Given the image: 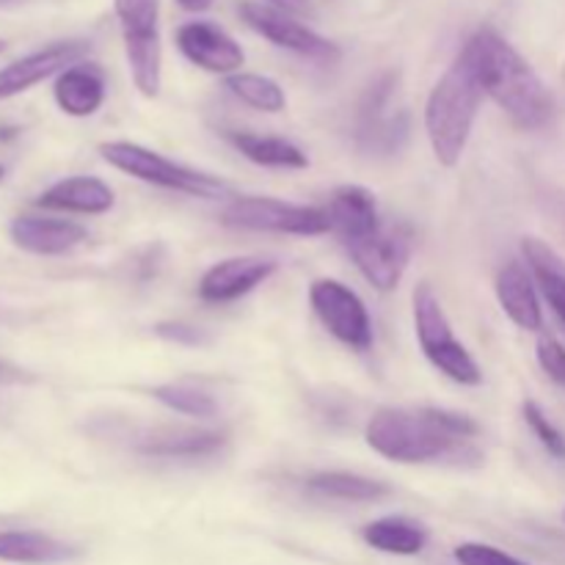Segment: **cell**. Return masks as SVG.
Masks as SVG:
<instances>
[{"label":"cell","instance_id":"cell-1","mask_svg":"<svg viewBox=\"0 0 565 565\" xmlns=\"http://www.w3.org/2000/svg\"><path fill=\"white\" fill-rule=\"evenodd\" d=\"M480 425L467 414L439 406H381L364 425V439L395 463H439L475 458Z\"/></svg>","mask_w":565,"mask_h":565},{"label":"cell","instance_id":"cell-2","mask_svg":"<svg viewBox=\"0 0 565 565\" xmlns=\"http://www.w3.org/2000/svg\"><path fill=\"white\" fill-rule=\"evenodd\" d=\"M486 97L494 99L522 130H541L555 119V97L527 58L497 28L483 25L461 50Z\"/></svg>","mask_w":565,"mask_h":565},{"label":"cell","instance_id":"cell-3","mask_svg":"<svg viewBox=\"0 0 565 565\" xmlns=\"http://www.w3.org/2000/svg\"><path fill=\"white\" fill-rule=\"evenodd\" d=\"M483 99L486 92L478 75L469 61L458 53V58L430 88L428 103H425V132H428L434 158L445 169H456L461 163Z\"/></svg>","mask_w":565,"mask_h":565},{"label":"cell","instance_id":"cell-4","mask_svg":"<svg viewBox=\"0 0 565 565\" xmlns=\"http://www.w3.org/2000/svg\"><path fill=\"white\" fill-rule=\"evenodd\" d=\"M99 154H103L105 163L119 169L121 174H130L147 185L163 188V191H177L196 199H221L230 193V185L221 177L177 163V160L166 158V154L154 152L143 143L121 141V138L119 141H105L99 143Z\"/></svg>","mask_w":565,"mask_h":565},{"label":"cell","instance_id":"cell-5","mask_svg":"<svg viewBox=\"0 0 565 565\" xmlns=\"http://www.w3.org/2000/svg\"><path fill=\"white\" fill-rule=\"evenodd\" d=\"M414 331H417L425 359L445 379L461 386L483 384V370L475 362L469 348L456 337V329L445 312V303L428 281H419L417 290H414Z\"/></svg>","mask_w":565,"mask_h":565},{"label":"cell","instance_id":"cell-6","mask_svg":"<svg viewBox=\"0 0 565 565\" xmlns=\"http://www.w3.org/2000/svg\"><path fill=\"white\" fill-rule=\"evenodd\" d=\"M114 14L125 42L132 83L141 97L154 99L163 86L160 0H114Z\"/></svg>","mask_w":565,"mask_h":565},{"label":"cell","instance_id":"cell-7","mask_svg":"<svg viewBox=\"0 0 565 565\" xmlns=\"http://www.w3.org/2000/svg\"><path fill=\"white\" fill-rule=\"evenodd\" d=\"M221 224L246 232H274V235L320 237L331 232L326 207L281 202L270 196H237L221 210Z\"/></svg>","mask_w":565,"mask_h":565},{"label":"cell","instance_id":"cell-8","mask_svg":"<svg viewBox=\"0 0 565 565\" xmlns=\"http://www.w3.org/2000/svg\"><path fill=\"white\" fill-rule=\"evenodd\" d=\"M309 303L323 329L356 353L373 351L375 329L367 303L353 287L340 279H315L309 287Z\"/></svg>","mask_w":565,"mask_h":565},{"label":"cell","instance_id":"cell-9","mask_svg":"<svg viewBox=\"0 0 565 565\" xmlns=\"http://www.w3.org/2000/svg\"><path fill=\"white\" fill-rule=\"evenodd\" d=\"M348 257L359 268V274L381 292L395 290L406 276L408 263H412L414 241L412 232L401 224H384L381 230L359 237V241L342 243Z\"/></svg>","mask_w":565,"mask_h":565},{"label":"cell","instance_id":"cell-10","mask_svg":"<svg viewBox=\"0 0 565 565\" xmlns=\"http://www.w3.org/2000/svg\"><path fill=\"white\" fill-rule=\"evenodd\" d=\"M395 86V72H386L379 81L370 83L364 97L359 99L356 143L364 152L395 154L408 141V114L406 110H390Z\"/></svg>","mask_w":565,"mask_h":565},{"label":"cell","instance_id":"cell-11","mask_svg":"<svg viewBox=\"0 0 565 565\" xmlns=\"http://www.w3.org/2000/svg\"><path fill=\"white\" fill-rule=\"evenodd\" d=\"M241 17L254 33L268 39L276 47L290 50V53L309 61H318V64H334V61H340L342 53L331 39L320 36L318 31H312V28L303 25L296 17L285 14V11H276L265 3L246 0V3H241Z\"/></svg>","mask_w":565,"mask_h":565},{"label":"cell","instance_id":"cell-12","mask_svg":"<svg viewBox=\"0 0 565 565\" xmlns=\"http://www.w3.org/2000/svg\"><path fill=\"white\" fill-rule=\"evenodd\" d=\"M86 53L88 42H83V39H64V42H53L47 47L33 50V53L22 55V58L11 61V64L0 70V99L17 97V94L47 81V77H58L72 64L86 61Z\"/></svg>","mask_w":565,"mask_h":565},{"label":"cell","instance_id":"cell-13","mask_svg":"<svg viewBox=\"0 0 565 565\" xmlns=\"http://www.w3.org/2000/svg\"><path fill=\"white\" fill-rule=\"evenodd\" d=\"M177 47L193 66L213 72V75L230 77L246 64V53H243L241 42H235V36H230L224 28L207 20H193L180 25Z\"/></svg>","mask_w":565,"mask_h":565},{"label":"cell","instance_id":"cell-14","mask_svg":"<svg viewBox=\"0 0 565 565\" xmlns=\"http://www.w3.org/2000/svg\"><path fill=\"white\" fill-rule=\"evenodd\" d=\"M279 270L270 257H230L210 265L199 279V298L204 303H232L246 298Z\"/></svg>","mask_w":565,"mask_h":565},{"label":"cell","instance_id":"cell-15","mask_svg":"<svg viewBox=\"0 0 565 565\" xmlns=\"http://www.w3.org/2000/svg\"><path fill=\"white\" fill-rule=\"evenodd\" d=\"M497 301L502 312L508 315L513 326L522 331H541L544 329V307H541V287L535 281L533 270L527 263L508 259L494 279Z\"/></svg>","mask_w":565,"mask_h":565},{"label":"cell","instance_id":"cell-16","mask_svg":"<svg viewBox=\"0 0 565 565\" xmlns=\"http://www.w3.org/2000/svg\"><path fill=\"white\" fill-rule=\"evenodd\" d=\"M11 243L36 257H58L72 252L88 237V230L70 218H50V215H17L9 226Z\"/></svg>","mask_w":565,"mask_h":565},{"label":"cell","instance_id":"cell-17","mask_svg":"<svg viewBox=\"0 0 565 565\" xmlns=\"http://www.w3.org/2000/svg\"><path fill=\"white\" fill-rule=\"evenodd\" d=\"M53 97L61 114L72 116V119H88L103 108L105 97H108L105 70L94 61H77L55 77Z\"/></svg>","mask_w":565,"mask_h":565},{"label":"cell","instance_id":"cell-18","mask_svg":"<svg viewBox=\"0 0 565 565\" xmlns=\"http://www.w3.org/2000/svg\"><path fill=\"white\" fill-rule=\"evenodd\" d=\"M226 445L224 430L196 425H163L138 436L136 450L152 458H207Z\"/></svg>","mask_w":565,"mask_h":565},{"label":"cell","instance_id":"cell-19","mask_svg":"<svg viewBox=\"0 0 565 565\" xmlns=\"http://www.w3.org/2000/svg\"><path fill=\"white\" fill-rule=\"evenodd\" d=\"M114 188L99 177H66V180L53 182L36 199V207L75 215H105L114 210Z\"/></svg>","mask_w":565,"mask_h":565},{"label":"cell","instance_id":"cell-20","mask_svg":"<svg viewBox=\"0 0 565 565\" xmlns=\"http://www.w3.org/2000/svg\"><path fill=\"white\" fill-rule=\"evenodd\" d=\"M326 213H329L331 232L340 237V243L359 241V237L370 235V232L384 226L379 202H375V193L362 185L337 188V191L331 193Z\"/></svg>","mask_w":565,"mask_h":565},{"label":"cell","instance_id":"cell-21","mask_svg":"<svg viewBox=\"0 0 565 565\" xmlns=\"http://www.w3.org/2000/svg\"><path fill=\"white\" fill-rule=\"evenodd\" d=\"M362 541L370 550L381 552V555H395V557H417L423 555L428 546L430 533L423 522L412 516H381L375 522L364 524Z\"/></svg>","mask_w":565,"mask_h":565},{"label":"cell","instance_id":"cell-22","mask_svg":"<svg viewBox=\"0 0 565 565\" xmlns=\"http://www.w3.org/2000/svg\"><path fill=\"white\" fill-rule=\"evenodd\" d=\"M226 141L237 149L252 163L265 166V169L281 171H301L309 166L307 152L296 141L281 136H263V132L232 130L226 132Z\"/></svg>","mask_w":565,"mask_h":565},{"label":"cell","instance_id":"cell-23","mask_svg":"<svg viewBox=\"0 0 565 565\" xmlns=\"http://www.w3.org/2000/svg\"><path fill=\"white\" fill-rule=\"evenodd\" d=\"M77 555V550L66 541L53 539L36 530H6L0 533V561L20 565H53L66 563Z\"/></svg>","mask_w":565,"mask_h":565},{"label":"cell","instance_id":"cell-24","mask_svg":"<svg viewBox=\"0 0 565 565\" xmlns=\"http://www.w3.org/2000/svg\"><path fill=\"white\" fill-rule=\"evenodd\" d=\"M522 254L527 268L533 270L535 281H539L541 292L550 301L552 312L565 326V259L539 237H524Z\"/></svg>","mask_w":565,"mask_h":565},{"label":"cell","instance_id":"cell-25","mask_svg":"<svg viewBox=\"0 0 565 565\" xmlns=\"http://www.w3.org/2000/svg\"><path fill=\"white\" fill-rule=\"evenodd\" d=\"M307 489L340 502H381L392 494V489L384 480L367 478V475L359 472H345V469H326V472L309 475Z\"/></svg>","mask_w":565,"mask_h":565},{"label":"cell","instance_id":"cell-26","mask_svg":"<svg viewBox=\"0 0 565 565\" xmlns=\"http://www.w3.org/2000/svg\"><path fill=\"white\" fill-rule=\"evenodd\" d=\"M226 88L232 97L241 99L248 108L259 114H281L287 108V94L274 77L257 75V72H235L226 77Z\"/></svg>","mask_w":565,"mask_h":565},{"label":"cell","instance_id":"cell-27","mask_svg":"<svg viewBox=\"0 0 565 565\" xmlns=\"http://www.w3.org/2000/svg\"><path fill=\"white\" fill-rule=\"evenodd\" d=\"M152 397L171 412L185 414V417L210 419L218 414V401L193 381H166V384L152 386Z\"/></svg>","mask_w":565,"mask_h":565},{"label":"cell","instance_id":"cell-28","mask_svg":"<svg viewBox=\"0 0 565 565\" xmlns=\"http://www.w3.org/2000/svg\"><path fill=\"white\" fill-rule=\"evenodd\" d=\"M522 417H524V423H527V428L533 430L535 439L541 441V447H544L552 458H557V461H565V436H563V430L557 428L550 417H546L544 408H541L535 401H524Z\"/></svg>","mask_w":565,"mask_h":565},{"label":"cell","instance_id":"cell-29","mask_svg":"<svg viewBox=\"0 0 565 565\" xmlns=\"http://www.w3.org/2000/svg\"><path fill=\"white\" fill-rule=\"evenodd\" d=\"M458 565H530L519 557H513L511 552L500 550V546L480 544V541H467V544H458L452 550Z\"/></svg>","mask_w":565,"mask_h":565},{"label":"cell","instance_id":"cell-30","mask_svg":"<svg viewBox=\"0 0 565 565\" xmlns=\"http://www.w3.org/2000/svg\"><path fill=\"white\" fill-rule=\"evenodd\" d=\"M535 356H539L541 370L550 375L555 384L565 386V348L555 337H541L539 345H535Z\"/></svg>","mask_w":565,"mask_h":565},{"label":"cell","instance_id":"cell-31","mask_svg":"<svg viewBox=\"0 0 565 565\" xmlns=\"http://www.w3.org/2000/svg\"><path fill=\"white\" fill-rule=\"evenodd\" d=\"M154 334L174 342V345H188V348H199L210 342L207 331L199 329V326L182 323V320H166V323H158L154 326Z\"/></svg>","mask_w":565,"mask_h":565},{"label":"cell","instance_id":"cell-32","mask_svg":"<svg viewBox=\"0 0 565 565\" xmlns=\"http://www.w3.org/2000/svg\"><path fill=\"white\" fill-rule=\"evenodd\" d=\"M265 6L276 11H285L290 17H301L312 11V0H265Z\"/></svg>","mask_w":565,"mask_h":565},{"label":"cell","instance_id":"cell-33","mask_svg":"<svg viewBox=\"0 0 565 565\" xmlns=\"http://www.w3.org/2000/svg\"><path fill=\"white\" fill-rule=\"evenodd\" d=\"M177 6L185 11H204L213 6V0H177Z\"/></svg>","mask_w":565,"mask_h":565},{"label":"cell","instance_id":"cell-34","mask_svg":"<svg viewBox=\"0 0 565 565\" xmlns=\"http://www.w3.org/2000/svg\"><path fill=\"white\" fill-rule=\"evenodd\" d=\"M6 47H9V44H6V39H0V53H6Z\"/></svg>","mask_w":565,"mask_h":565},{"label":"cell","instance_id":"cell-35","mask_svg":"<svg viewBox=\"0 0 565 565\" xmlns=\"http://www.w3.org/2000/svg\"><path fill=\"white\" fill-rule=\"evenodd\" d=\"M3 174H6V169H3V166H0V180H3Z\"/></svg>","mask_w":565,"mask_h":565},{"label":"cell","instance_id":"cell-36","mask_svg":"<svg viewBox=\"0 0 565 565\" xmlns=\"http://www.w3.org/2000/svg\"><path fill=\"white\" fill-rule=\"evenodd\" d=\"M3 3H14V0H0V6H3Z\"/></svg>","mask_w":565,"mask_h":565},{"label":"cell","instance_id":"cell-37","mask_svg":"<svg viewBox=\"0 0 565 565\" xmlns=\"http://www.w3.org/2000/svg\"><path fill=\"white\" fill-rule=\"evenodd\" d=\"M563 519H565V511H563Z\"/></svg>","mask_w":565,"mask_h":565}]
</instances>
